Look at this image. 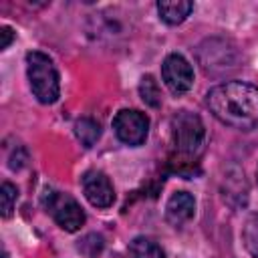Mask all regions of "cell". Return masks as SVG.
Masks as SVG:
<instances>
[{"label": "cell", "mask_w": 258, "mask_h": 258, "mask_svg": "<svg viewBox=\"0 0 258 258\" xmlns=\"http://www.w3.org/2000/svg\"><path fill=\"white\" fill-rule=\"evenodd\" d=\"M206 103L224 125L250 131L258 127V89L242 81H228L208 91Z\"/></svg>", "instance_id": "obj_1"}, {"label": "cell", "mask_w": 258, "mask_h": 258, "mask_svg": "<svg viewBox=\"0 0 258 258\" xmlns=\"http://www.w3.org/2000/svg\"><path fill=\"white\" fill-rule=\"evenodd\" d=\"M26 75H28L32 95L40 103L50 105L58 99V93H60L58 73L48 54L40 50H30L26 54Z\"/></svg>", "instance_id": "obj_2"}, {"label": "cell", "mask_w": 258, "mask_h": 258, "mask_svg": "<svg viewBox=\"0 0 258 258\" xmlns=\"http://www.w3.org/2000/svg\"><path fill=\"white\" fill-rule=\"evenodd\" d=\"M206 127L196 113L179 111L171 117V143L179 155L194 157L202 151Z\"/></svg>", "instance_id": "obj_3"}, {"label": "cell", "mask_w": 258, "mask_h": 258, "mask_svg": "<svg viewBox=\"0 0 258 258\" xmlns=\"http://www.w3.org/2000/svg\"><path fill=\"white\" fill-rule=\"evenodd\" d=\"M44 210L52 216V220L64 230V232H77L85 224V212L79 206V202L64 194V191H46Z\"/></svg>", "instance_id": "obj_4"}, {"label": "cell", "mask_w": 258, "mask_h": 258, "mask_svg": "<svg viewBox=\"0 0 258 258\" xmlns=\"http://www.w3.org/2000/svg\"><path fill=\"white\" fill-rule=\"evenodd\" d=\"M113 129L119 141L125 145L137 147L147 139L149 133V119L145 113L137 109H121L113 119Z\"/></svg>", "instance_id": "obj_5"}, {"label": "cell", "mask_w": 258, "mask_h": 258, "mask_svg": "<svg viewBox=\"0 0 258 258\" xmlns=\"http://www.w3.org/2000/svg\"><path fill=\"white\" fill-rule=\"evenodd\" d=\"M161 77L167 85V89L175 95L187 93L194 85V69L187 62V58L179 52H171L165 56L161 64Z\"/></svg>", "instance_id": "obj_6"}, {"label": "cell", "mask_w": 258, "mask_h": 258, "mask_svg": "<svg viewBox=\"0 0 258 258\" xmlns=\"http://www.w3.org/2000/svg\"><path fill=\"white\" fill-rule=\"evenodd\" d=\"M81 183H83L85 198L89 200L91 206H95V208H109V206H113L115 191H113L111 179L103 171H97V169L85 171Z\"/></svg>", "instance_id": "obj_7"}, {"label": "cell", "mask_w": 258, "mask_h": 258, "mask_svg": "<svg viewBox=\"0 0 258 258\" xmlns=\"http://www.w3.org/2000/svg\"><path fill=\"white\" fill-rule=\"evenodd\" d=\"M194 214H196V200L189 191H175L165 204V220L175 228L189 222Z\"/></svg>", "instance_id": "obj_8"}, {"label": "cell", "mask_w": 258, "mask_h": 258, "mask_svg": "<svg viewBox=\"0 0 258 258\" xmlns=\"http://www.w3.org/2000/svg\"><path fill=\"white\" fill-rule=\"evenodd\" d=\"M191 10H194V4L189 0H161V2H157L159 18L171 26L181 24L189 16Z\"/></svg>", "instance_id": "obj_9"}, {"label": "cell", "mask_w": 258, "mask_h": 258, "mask_svg": "<svg viewBox=\"0 0 258 258\" xmlns=\"http://www.w3.org/2000/svg\"><path fill=\"white\" fill-rule=\"evenodd\" d=\"M75 135L85 147H93L101 137V125L91 117H81L75 123Z\"/></svg>", "instance_id": "obj_10"}, {"label": "cell", "mask_w": 258, "mask_h": 258, "mask_svg": "<svg viewBox=\"0 0 258 258\" xmlns=\"http://www.w3.org/2000/svg\"><path fill=\"white\" fill-rule=\"evenodd\" d=\"M129 256L131 258H165L161 246L145 236H137L129 244Z\"/></svg>", "instance_id": "obj_11"}, {"label": "cell", "mask_w": 258, "mask_h": 258, "mask_svg": "<svg viewBox=\"0 0 258 258\" xmlns=\"http://www.w3.org/2000/svg\"><path fill=\"white\" fill-rule=\"evenodd\" d=\"M139 95H141L143 103L149 105V107H153V109H157L161 105V91H159L157 81L151 75H145L141 79V83H139Z\"/></svg>", "instance_id": "obj_12"}, {"label": "cell", "mask_w": 258, "mask_h": 258, "mask_svg": "<svg viewBox=\"0 0 258 258\" xmlns=\"http://www.w3.org/2000/svg\"><path fill=\"white\" fill-rule=\"evenodd\" d=\"M242 238H244V246L250 252L252 258H258V214H252L242 230Z\"/></svg>", "instance_id": "obj_13"}, {"label": "cell", "mask_w": 258, "mask_h": 258, "mask_svg": "<svg viewBox=\"0 0 258 258\" xmlns=\"http://www.w3.org/2000/svg\"><path fill=\"white\" fill-rule=\"evenodd\" d=\"M103 246H105V244H103V238H101L99 234H87L85 238L79 240L77 250H79L85 258H97V256L101 254Z\"/></svg>", "instance_id": "obj_14"}, {"label": "cell", "mask_w": 258, "mask_h": 258, "mask_svg": "<svg viewBox=\"0 0 258 258\" xmlns=\"http://www.w3.org/2000/svg\"><path fill=\"white\" fill-rule=\"evenodd\" d=\"M16 198H18L16 185H12L10 181H4L0 185V212H2V218H8L12 214V208L16 204Z\"/></svg>", "instance_id": "obj_15"}, {"label": "cell", "mask_w": 258, "mask_h": 258, "mask_svg": "<svg viewBox=\"0 0 258 258\" xmlns=\"http://www.w3.org/2000/svg\"><path fill=\"white\" fill-rule=\"evenodd\" d=\"M0 36H2L0 48L4 50V48H8V46H10V42H12V38H14V32H12V28H10V26H2V28H0Z\"/></svg>", "instance_id": "obj_16"}, {"label": "cell", "mask_w": 258, "mask_h": 258, "mask_svg": "<svg viewBox=\"0 0 258 258\" xmlns=\"http://www.w3.org/2000/svg\"><path fill=\"white\" fill-rule=\"evenodd\" d=\"M256 175H258V171H256Z\"/></svg>", "instance_id": "obj_17"}]
</instances>
